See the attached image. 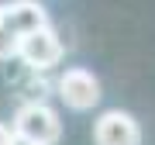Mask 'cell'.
<instances>
[{
  "label": "cell",
  "mask_w": 155,
  "mask_h": 145,
  "mask_svg": "<svg viewBox=\"0 0 155 145\" xmlns=\"http://www.w3.org/2000/svg\"><path fill=\"white\" fill-rule=\"evenodd\" d=\"M4 24H7V31H11L17 42H21L24 35L52 28L48 14H45V7L38 0H11V4H4Z\"/></svg>",
  "instance_id": "obj_4"
},
{
  "label": "cell",
  "mask_w": 155,
  "mask_h": 145,
  "mask_svg": "<svg viewBox=\"0 0 155 145\" xmlns=\"http://www.w3.org/2000/svg\"><path fill=\"white\" fill-rule=\"evenodd\" d=\"M11 56H17V38L7 31V24H4V4H0V59H11Z\"/></svg>",
  "instance_id": "obj_6"
},
{
  "label": "cell",
  "mask_w": 155,
  "mask_h": 145,
  "mask_svg": "<svg viewBox=\"0 0 155 145\" xmlns=\"http://www.w3.org/2000/svg\"><path fill=\"white\" fill-rule=\"evenodd\" d=\"M11 145H38V142H28V138H21V135H14V142Z\"/></svg>",
  "instance_id": "obj_8"
},
{
  "label": "cell",
  "mask_w": 155,
  "mask_h": 145,
  "mask_svg": "<svg viewBox=\"0 0 155 145\" xmlns=\"http://www.w3.org/2000/svg\"><path fill=\"white\" fill-rule=\"evenodd\" d=\"M59 97L72 111H90L100 104V79L83 66H72L59 76Z\"/></svg>",
  "instance_id": "obj_2"
},
{
  "label": "cell",
  "mask_w": 155,
  "mask_h": 145,
  "mask_svg": "<svg viewBox=\"0 0 155 145\" xmlns=\"http://www.w3.org/2000/svg\"><path fill=\"white\" fill-rule=\"evenodd\" d=\"M14 142V128H7L4 121H0V145H11Z\"/></svg>",
  "instance_id": "obj_7"
},
{
  "label": "cell",
  "mask_w": 155,
  "mask_h": 145,
  "mask_svg": "<svg viewBox=\"0 0 155 145\" xmlns=\"http://www.w3.org/2000/svg\"><path fill=\"white\" fill-rule=\"evenodd\" d=\"M14 135H21L28 142H38V145H55L62 138V121L48 104L28 100L14 114Z\"/></svg>",
  "instance_id": "obj_1"
},
{
  "label": "cell",
  "mask_w": 155,
  "mask_h": 145,
  "mask_svg": "<svg viewBox=\"0 0 155 145\" xmlns=\"http://www.w3.org/2000/svg\"><path fill=\"white\" fill-rule=\"evenodd\" d=\"M17 56L28 62L31 69H48V66H55L62 59V42H59V35L52 28H41V31L24 35L17 42Z\"/></svg>",
  "instance_id": "obj_3"
},
{
  "label": "cell",
  "mask_w": 155,
  "mask_h": 145,
  "mask_svg": "<svg viewBox=\"0 0 155 145\" xmlns=\"http://www.w3.org/2000/svg\"><path fill=\"white\" fill-rule=\"evenodd\" d=\"M93 138H97V145H141V128L131 114L107 111V114H100Z\"/></svg>",
  "instance_id": "obj_5"
}]
</instances>
